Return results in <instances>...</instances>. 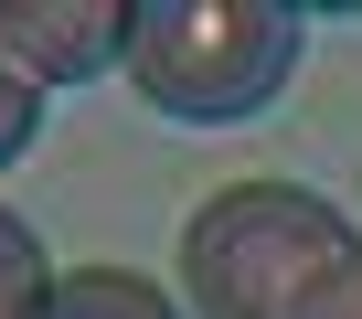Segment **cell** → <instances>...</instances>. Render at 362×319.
I'll list each match as a JSON object with an SVG mask.
<instances>
[{
    "label": "cell",
    "instance_id": "6da1fadb",
    "mask_svg": "<svg viewBox=\"0 0 362 319\" xmlns=\"http://www.w3.org/2000/svg\"><path fill=\"white\" fill-rule=\"evenodd\" d=\"M192 319H362V224L309 181H224L181 224Z\"/></svg>",
    "mask_w": 362,
    "mask_h": 319
},
{
    "label": "cell",
    "instance_id": "7a4b0ae2",
    "mask_svg": "<svg viewBox=\"0 0 362 319\" xmlns=\"http://www.w3.org/2000/svg\"><path fill=\"white\" fill-rule=\"evenodd\" d=\"M298 43H309V22L277 0H139L128 85L181 128H235L288 96Z\"/></svg>",
    "mask_w": 362,
    "mask_h": 319
},
{
    "label": "cell",
    "instance_id": "3957f363",
    "mask_svg": "<svg viewBox=\"0 0 362 319\" xmlns=\"http://www.w3.org/2000/svg\"><path fill=\"white\" fill-rule=\"evenodd\" d=\"M128 32H139L128 0H0V64H22L43 96L128 64Z\"/></svg>",
    "mask_w": 362,
    "mask_h": 319
},
{
    "label": "cell",
    "instance_id": "277c9868",
    "mask_svg": "<svg viewBox=\"0 0 362 319\" xmlns=\"http://www.w3.org/2000/svg\"><path fill=\"white\" fill-rule=\"evenodd\" d=\"M54 319H181L139 266H75L64 287H54Z\"/></svg>",
    "mask_w": 362,
    "mask_h": 319
},
{
    "label": "cell",
    "instance_id": "5b68a950",
    "mask_svg": "<svg viewBox=\"0 0 362 319\" xmlns=\"http://www.w3.org/2000/svg\"><path fill=\"white\" fill-rule=\"evenodd\" d=\"M54 266H43V234L22 213H0V319H54Z\"/></svg>",
    "mask_w": 362,
    "mask_h": 319
},
{
    "label": "cell",
    "instance_id": "8992f818",
    "mask_svg": "<svg viewBox=\"0 0 362 319\" xmlns=\"http://www.w3.org/2000/svg\"><path fill=\"white\" fill-rule=\"evenodd\" d=\"M33 128H43V85H33L22 64H0V171L33 149Z\"/></svg>",
    "mask_w": 362,
    "mask_h": 319
}]
</instances>
